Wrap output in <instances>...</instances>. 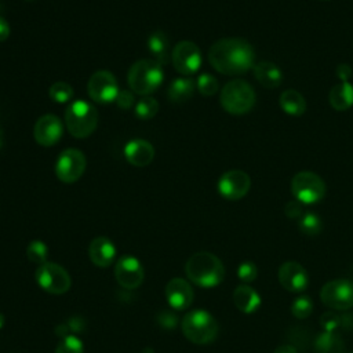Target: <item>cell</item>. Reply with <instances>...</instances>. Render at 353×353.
<instances>
[{"instance_id":"cell-1","label":"cell","mask_w":353,"mask_h":353,"mask_svg":"<svg viewBox=\"0 0 353 353\" xmlns=\"http://www.w3.org/2000/svg\"><path fill=\"white\" fill-rule=\"evenodd\" d=\"M210 65L226 76L247 73L255 65V51L250 41L241 37H225L208 50Z\"/></svg>"},{"instance_id":"cell-2","label":"cell","mask_w":353,"mask_h":353,"mask_svg":"<svg viewBox=\"0 0 353 353\" xmlns=\"http://www.w3.org/2000/svg\"><path fill=\"white\" fill-rule=\"evenodd\" d=\"M188 279L203 288H212L222 283L225 277V268L221 259L207 251L193 254L185 265Z\"/></svg>"},{"instance_id":"cell-3","label":"cell","mask_w":353,"mask_h":353,"mask_svg":"<svg viewBox=\"0 0 353 353\" xmlns=\"http://www.w3.org/2000/svg\"><path fill=\"white\" fill-rule=\"evenodd\" d=\"M256 101L254 87L241 79L228 81L219 94L221 106L233 116H241L248 113Z\"/></svg>"},{"instance_id":"cell-4","label":"cell","mask_w":353,"mask_h":353,"mask_svg":"<svg viewBox=\"0 0 353 353\" xmlns=\"http://www.w3.org/2000/svg\"><path fill=\"white\" fill-rule=\"evenodd\" d=\"M163 77V68L157 61L139 59L131 65L127 81L134 94L146 97L160 87Z\"/></svg>"},{"instance_id":"cell-5","label":"cell","mask_w":353,"mask_h":353,"mask_svg":"<svg viewBox=\"0 0 353 353\" xmlns=\"http://www.w3.org/2000/svg\"><path fill=\"white\" fill-rule=\"evenodd\" d=\"M65 124L74 138H87L97 128L98 112L90 102L76 99L65 110Z\"/></svg>"},{"instance_id":"cell-6","label":"cell","mask_w":353,"mask_h":353,"mask_svg":"<svg viewBox=\"0 0 353 353\" xmlns=\"http://www.w3.org/2000/svg\"><path fill=\"white\" fill-rule=\"evenodd\" d=\"M182 332L196 345L211 343L218 335V323L215 317L203 309H196L182 319Z\"/></svg>"},{"instance_id":"cell-7","label":"cell","mask_w":353,"mask_h":353,"mask_svg":"<svg viewBox=\"0 0 353 353\" xmlns=\"http://www.w3.org/2000/svg\"><path fill=\"white\" fill-rule=\"evenodd\" d=\"M324 179L313 171H299L291 179V193L303 205L316 204L325 196Z\"/></svg>"},{"instance_id":"cell-8","label":"cell","mask_w":353,"mask_h":353,"mask_svg":"<svg viewBox=\"0 0 353 353\" xmlns=\"http://www.w3.org/2000/svg\"><path fill=\"white\" fill-rule=\"evenodd\" d=\"M36 281L37 284L47 292L54 294V295H59V294H65L70 285H72V280L69 273L58 263L55 262H46L43 265H40L36 269Z\"/></svg>"},{"instance_id":"cell-9","label":"cell","mask_w":353,"mask_h":353,"mask_svg":"<svg viewBox=\"0 0 353 353\" xmlns=\"http://www.w3.org/2000/svg\"><path fill=\"white\" fill-rule=\"evenodd\" d=\"M323 303L334 310H347L353 306V283L346 279H335L321 287Z\"/></svg>"},{"instance_id":"cell-10","label":"cell","mask_w":353,"mask_h":353,"mask_svg":"<svg viewBox=\"0 0 353 353\" xmlns=\"http://www.w3.org/2000/svg\"><path fill=\"white\" fill-rule=\"evenodd\" d=\"M90 98L97 103H112L119 94L117 80L109 70H97L91 74L87 83Z\"/></svg>"},{"instance_id":"cell-11","label":"cell","mask_w":353,"mask_h":353,"mask_svg":"<svg viewBox=\"0 0 353 353\" xmlns=\"http://www.w3.org/2000/svg\"><path fill=\"white\" fill-rule=\"evenodd\" d=\"M85 170V156L79 149H65L55 164L57 178L63 183H73L80 179Z\"/></svg>"},{"instance_id":"cell-12","label":"cell","mask_w":353,"mask_h":353,"mask_svg":"<svg viewBox=\"0 0 353 353\" xmlns=\"http://www.w3.org/2000/svg\"><path fill=\"white\" fill-rule=\"evenodd\" d=\"M171 62L176 72L189 76L196 73L201 66V52L197 44L182 40L175 44L171 51Z\"/></svg>"},{"instance_id":"cell-13","label":"cell","mask_w":353,"mask_h":353,"mask_svg":"<svg viewBox=\"0 0 353 353\" xmlns=\"http://www.w3.org/2000/svg\"><path fill=\"white\" fill-rule=\"evenodd\" d=\"M251 188V178L243 170H229L218 179V192L226 200L243 199Z\"/></svg>"},{"instance_id":"cell-14","label":"cell","mask_w":353,"mask_h":353,"mask_svg":"<svg viewBox=\"0 0 353 353\" xmlns=\"http://www.w3.org/2000/svg\"><path fill=\"white\" fill-rule=\"evenodd\" d=\"M143 268L132 255H123L114 265V279L125 290L138 288L143 281Z\"/></svg>"},{"instance_id":"cell-15","label":"cell","mask_w":353,"mask_h":353,"mask_svg":"<svg viewBox=\"0 0 353 353\" xmlns=\"http://www.w3.org/2000/svg\"><path fill=\"white\" fill-rule=\"evenodd\" d=\"M279 281L290 292H302L309 285V274L299 262L288 261L279 268Z\"/></svg>"},{"instance_id":"cell-16","label":"cell","mask_w":353,"mask_h":353,"mask_svg":"<svg viewBox=\"0 0 353 353\" xmlns=\"http://www.w3.org/2000/svg\"><path fill=\"white\" fill-rule=\"evenodd\" d=\"M62 132H63V125L61 120L52 113L43 114L36 121L33 128L34 141L41 146L55 145L62 137Z\"/></svg>"},{"instance_id":"cell-17","label":"cell","mask_w":353,"mask_h":353,"mask_svg":"<svg viewBox=\"0 0 353 353\" xmlns=\"http://www.w3.org/2000/svg\"><path fill=\"white\" fill-rule=\"evenodd\" d=\"M193 288L192 285L181 277L171 279L165 285V298L170 307L175 310L188 309L193 302Z\"/></svg>"},{"instance_id":"cell-18","label":"cell","mask_w":353,"mask_h":353,"mask_svg":"<svg viewBox=\"0 0 353 353\" xmlns=\"http://www.w3.org/2000/svg\"><path fill=\"white\" fill-rule=\"evenodd\" d=\"M124 156L127 161L135 167L149 165L154 159V148L149 141L131 139L124 146Z\"/></svg>"},{"instance_id":"cell-19","label":"cell","mask_w":353,"mask_h":353,"mask_svg":"<svg viewBox=\"0 0 353 353\" xmlns=\"http://www.w3.org/2000/svg\"><path fill=\"white\" fill-rule=\"evenodd\" d=\"M116 247L114 244L103 236L95 237L88 247V255L94 265L99 268H106L112 265V262L116 258Z\"/></svg>"},{"instance_id":"cell-20","label":"cell","mask_w":353,"mask_h":353,"mask_svg":"<svg viewBox=\"0 0 353 353\" xmlns=\"http://www.w3.org/2000/svg\"><path fill=\"white\" fill-rule=\"evenodd\" d=\"M252 72H254V77L256 79V81L265 88L273 90V88L280 87L283 83L281 69L270 61L255 62Z\"/></svg>"},{"instance_id":"cell-21","label":"cell","mask_w":353,"mask_h":353,"mask_svg":"<svg viewBox=\"0 0 353 353\" xmlns=\"http://www.w3.org/2000/svg\"><path fill=\"white\" fill-rule=\"evenodd\" d=\"M328 103L338 112L347 110L353 106V84L349 81H339L330 90Z\"/></svg>"},{"instance_id":"cell-22","label":"cell","mask_w":353,"mask_h":353,"mask_svg":"<svg viewBox=\"0 0 353 353\" xmlns=\"http://www.w3.org/2000/svg\"><path fill=\"white\" fill-rule=\"evenodd\" d=\"M233 302L243 313H254L261 305L259 294L247 284H240L233 291Z\"/></svg>"},{"instance_id":"cell-23","label":"cell","mask_w":353,"mask_h":353,"mask_svg":"<svg viewBox=\"0 0 353 353\" xmlns=\"http://www.w3.org/2000/svg\"><path fill=\"white\" fill-rule=\"evenodd\" d=\"M280 108L284 113L292 117H301L306 112V99L305 97L296 90H285L280 94L279 98Z\"/></svg>"},{"instance_id":"cell-24","label":"cell","mask_w":353,"mask_h":353,"mask_svg":"<svg viewBox=\"0 0 353 353\" xmlns=\"http://www.w3.org/2000/svg\"><path fill=\"white\" fill-rule=\"evenodd\" d=\"M314 353H345V345L338 332H320L314 339Z\"/></svg>"},{"instance_id":"cell-25","label":"cell","mask_w":353,"mask_h":353,"mask_svg":"<svg viewBox=\"0 0 353 353\" xmlns=\"http://www.w3.org/2000/svg\"><path fill=\"white\" fill-rule=\"evenodd\" d=\"M194 92V81L189 77H178L168 85V99L176 105L186 102Z\"/></svg>"},{"instance_id":"cell-26","label":"cell","mask_w":353,"mask_h":353,"mask_svg":"<svg viewBox=\"0 0 353 353\" xmlns=\"http://www.w3.org/2000/svg\"><path fill=\"white\" fill-rule=\"evenodd\" d=\"M148 47L150 52L154 55V61L160 65L165 63L170 58V41L167 34L163 30H154L148 37Z\"/></svg>"},{"instance_id":"cell-27","label":"cell","mask_w":353,"mask_h":353,"mask_svg":"<svg viewBox=\"0 0 353 353\" xmlns=\"http://www.w3.org/2000/svg\"><path fill=\"white\" fill-rule=\"evenodd\" d=\"M298 228L306 236H317L323 229V222L316 212H305L298 219Z\"/></svg>"},{"instance_id":"cell-28","label":"cell","mask_w":353,"mask_h":353,"mask_svg":"<svg viewBox=\"0 0 353 353\" xmlns=\"http://www.w3.org/2000/svg\"><path fill=\"white\" fill-rule=\"evenodd\" d=\"M134 110H135V114L138 119H142V120L153 119L159 112V102L153 97L146 95V97H142L135 103Z\"/></svg>"},{"instance_id":"cell-29","label":"cell","mask_w":353,"mask_h":353,"mask_svg":"<svg viewBox=\"0 0 353 353\" xmlns=\"http://www.w3.org/2000/svg\"><path fill=\"white\" fill-rule=\"evenodd\" d=\"M26 256L30 262L40 266L47 262L48 247L41 240H33L26 247Z\"/></svg>"},{"instance_id":"cell-30","label":"cell","mask_w":353,"mask_h":353,"mask_svg":"<svg viewBox=\"0 0 353 353\" xmlns=\"http://www.w3.org/2000/svg\"><path fill=\"white\" fill-rule=\"evenodd\" d=\"M48 95L54 102L66 103L73 97V87L66 81H57L50 87Z\"/></svg>"},{"instance_id":"cell-31","label":"cell","mask_w":353,"mask_h":353,"mask_svg":"<svg viewBox=\"0 0 353 353\" xmlns=\"http://www.w3.org/2000/svg\"><path fill=\"white\" fill-rule=\"evenodd\" d=\"M85 328V323L81 317H70L66 323H62L55 327V334L61 338H66L69 335H76L83 332Z\"/></svg>"},{"instance_id":"cell-32","label":"cell","mask_w":353,"mask_h":353,"mask_svg":"<svg viewBox=\"0 0 353 353\" xmlns=\"http://www.w3.org/2000/svg\"><path fill=\"white\" fill-rule=\"evenodd\" d=\"M218 80L208 73H203L197 79V90L204 97H212L218 91Z\"/></svg>"},{"instance_id":"cell-33","label":"cell","mask_w":353,"mask_h":353,"mask_svg":"<svg viewBox=\"0 0 353 353\" xmlns=\"http://www.w3.org/2000/svg\"><path fill=\"white\" fill-rule=\"evenodd\" d=\"M312 310H313V302L306 295L298 296L291 305V313L296 319H306L312 313Z\"/></svg>"},{"instance_id":"cell-34","label":"cell","mask_w":353,"mask_h":353,"mask_svg":"<svg viewBox=\"0 0 353 353\" xmlns=\"http://www.w3.org/2000/svg\"><path fill=\"white\" fill-rule=\"evenodd\" d=\"M55 353H84V346L76 335H69L62 338L55 349Z\"/></svg>"},{"instance_id":"cell-35","label":"cell","mask_w":353,"mask_h":353,"mask_svg":"<svg viewBox=\"0 0 353 353\" xmlns=\"http://www.w3.org/2000/svg\"><path fill=\"white\" fill-rule=\"evenodd\" d=\"M320 325L323 331L328 332H338V330L342 327L343 328V316H338L336 313L328 310L321 314L320 319Z\"/></svg>"},{"instance_id":"cell-36","label":"cell","mask_w":353,"mask_h":353,"mask_svg":"<svg viewBox=\"0 0 353 353\" xmlns=\"http://www.w3.org/2000/svg\"><path fill=\"white\" fill-rule=\"evenodd\" d=\"M237 276L244 283H251L258 276V269L254 262H241L237 268Z\"/></svg>"},{"instance_id":"cell-37","label":"cell","mask_w":353,"mask_h":353,"mask_svg":"<svg viewBox=\"0 0 353 353\" xmlns=\"http://www.w3.org/2000/svg\"><path fill=\"white\" fill-rule=\"evenodd\" d=\"M157 321L159 324L165 328V330H172L175 328L176 323H178V317L175 316V313H172L171 310H161L157 314Z\"/></svg>"},{"instance_id":"cell-38","label":"cell","mask_w":353,"mask_h":353,"mask_svg":"<svg viewBox=\"0 0 353 353\" xmlns=\"http://www.w3.org/2000/svg\"><path fill=\"white\" fill-rule=\"evenodd\" d=\"M114 102H116V105H117L120 109H131V108L135 105L134 92H132V91H127V90L119 91L117 98H116Z\"/></svg>"},{"instance_id":"cell-39","label":"cell","mask_w":353,"mask_h":353,"mask_svg":"<svg viewBox=\"0 0 353 353\" xmlns=\"http://www.w3.org/2000/svg\"><path fill=\"white\" fill-rule=\"evenodd\" d=\"M284 212L288 218L291 219H299L305 212H303V204L299 203L298 200L288 201L284 207Z\"/></svg>"},{"instance_id":"cell-40","label":"cell","mask_w":353,"mask_h":353,"mask_svg":"<svg viewBox=\"0 0 353 353\" xmlns=\"http://www.w3.org/2000/svg\"><path fill=\"white\" fill-rule=\"evenodd\" d=\"M335 74L336 77L339 79V81H349V79L352 77L353 74V69L349 63H339L336 66V70H335Z\"/></svg>"},{"instance_id":"cell-41","label":"cell","mask_w":353,"mask_h":353,"mask_svg":"<svg viewBox=\"0 0 353 353\" xmlns=\"http://www.w3.org/2000/svg\"><path fill=\"white\" fill-rule=\"evenodd\" d=\"M10 36V25L8 22L0 17V41L7 40Z\"/></svg>"},{"instance_id":"cell-42","label":"cell","mask_w":353,"mask_h":353,"mask_svg":"<svg viewBox=\"0 0 353 353\" xmlns=\"http://www.w3.org/2000/svg\"><path fill=\"white\" fill-rule=\"evenodd\" d=\"M273 353H298V350L295 346H292L290 343H283V345L277 346Z\"/></svg>"},{"instance_id":"cell-43","label":"cell","mask_w":353,"mask_h":353,"mask_svg":"<svg viewBox=\"0 0 353 353\" xmlns=\"http://www.w3.org/2000/svg\"><path fill=\"white\" fill-rule=\"evenodd\" d=\"M4 323H6V317L3 316V313H0V330L3 328V325H4Z\"/></svg>"},{"instance_id":"cell-44","label":"cell","mask_w":353,"mask_h":353,"mask_svg":"<svg viewBox=\"0 0 353 353\" xmlns=\"http://www.w3.org/2000/svg\"><path fill=\"white\" fill-rule=\"evenodd\" d=\"M1 146H3V131L0 128V149H1Z\"/></svg>"},{"instance_id":"cell-45","label":"cell","mask_w":353,"mask_h":353,"mask_svg":"<svg viewBox=\"0 0 353 353\" xmlns=\"http://www.w3.org/2000/svg\"><path fill=\"white\" fill-rule=\"evenodd\" d=\"M323 1H330V0H323Z\"/></svg>"},{"instance_id":"cell-46","label":"cell","mask_w":353,"mask_h":353,"mask_svg":"<svg viewBox=\"0 0 353 353\" xmlns=\"http://www.w3.org/2000/svg\"><path fill=\"white\" fill-rule=\"evenodd\" d=\"M352 353H353V352H352Z\"/></svg>"}]
</instances>
